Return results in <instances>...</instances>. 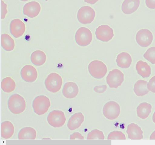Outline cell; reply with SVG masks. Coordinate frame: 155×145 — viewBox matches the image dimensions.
<instances>
[{
	"label": "cell",
	"instance_id": "cell-1",
	"mask_svg": "<svg viewBox=\"0 0 155 145\" xmlns=\"http://www.w3.org/2000/svg\"><path fill=\"white\" fill-rule=\"evenodd\" d=\"M8 105L10 111L14 114L22 113L26 108V103L24 98L17 94H14L10 97Z\"/></svg>",
	"mask_w": 155,
	"mask_h": 145
},
{
	"label": "cell",
	"instance_id": "cell-2",
	"mask_svg": "<svg viewBox=\"0 0 155 145\" xmlns=\"http://www.w3.org/2000/svg\"><path fill=\"white\" fill-rule=\"evenodd\" d=\"M51 103L49 98L43 95L36 97L32 103V107L34 112L39 115L46 113Z\"/></svg>",
	"mask_w": 155,
	"mask_h": 145
},
{
	"label": "cell",
	"instance_id": "cell-3",
	"mask_svg": "<svg viewBox=\"0 0 155 145\" xmlns=\"http://www.w3.org/2000/svg\"><path fill=\"white\" fill-rule=\"evenodd\" d=\"M62 83V79L61 77L55 72L49 74L45 82L47 89L53 93L56 92L60 89Z\"/></svg>",
	"mask_w": 155,
	"mask_h": 145
},
{
	"label": "cell",
	"instance_id": "cell-4",
	"mask_svg": "<svg viewBox=\"0 0 155 145\" xmlns=\"http://www.w3.org/2000/svg\"><path fill=\"white\" fill-rule=\"evenodd\" d=\"M88 69L91 76L97 79L103 78L107 71L106 65L102 62L98 60L91 62L89 64Z\"/></svg>",
	"mask_w": 155,
	"mask_h": 145
},
{
	"label": "cell",
	"instance_id": "cell-5",
	"mask_svg": "<svg viewBox=\"0 0 155 145\" xmlns=\"http://www.w3.org/2000/svg\"><path fill=\"white\" fill-rule=\"evenodd\" d=\"M95 13L94 10L88 6H84L78 10L77 18L81 23L87 24L91 23L94 19Z\"/></svg>",
	"mask_w": 155,
	"mask_h": 145
},
{
	"label": "cell",
	"instance_id": "cell-6",
	"mask_svg": "<svg viewBox=\"0 0 155 145\" xmlns=\"http://www.w3.org/2000/svg\"><path fill=\"white\" fill-rule=\"evenodd\" d=\"M92 34L88 28L82 27L77 31L75 35V39L78 44L81 46H86L89 45L92 40Z\"/></svg>",
	"mask_w": 155,
	"mask_h": 145
},
{
	"label": "cell",
	"instance_id": "cell-7",
	"mask_svg": "<svg viewBox=\"0 0 155 145\" xmlns=\"http://www.w3.org/2000/svg\"><path fill=\"white\" fill-rule=\"evenodd\" d=\"M103 112L104 116L108 119L114 120L117 118L120 112V108L116 102L109 101L104 106Z\"/></svg>",
	"mask_w": 155,
	"mask_h": 145
},
{
	"label": "cell",
	"instance_id": "cell-8",
	"mask_svg": "<svg viewBox=\"0 0 155 145\" xmlns=\"http://www.w3.org/2000/svg\"><path fill=\"white\" fill-rule=\"evenodd\" d=\"M124 80V74L117 69L110 71L106 77L107 83L111 88H117L121 85Z\"/></svg>",
	"mask_w": 155,
	"mask_h": 145
},
{
	"label": "cell",
	"instance_id": "cell-9",
	"mask_svg": "<svg viewBox=\"0 0 155 145\" xmlns=\"http://www.w3.org/2000/svg\"><path fill=\"white\" fill-rule=\"evenodd\" d=\"M66 120L64 113L60 110H54L49 113L47 117L49 124L54 127L63 126Z\"/></svg>",
	"mask_w": 155,
	"mask_h": 145
},
{
	"label": "cell",
	"instance_id": "cell-10",
	"mask_svg": "<svg viewBox=\"0 0 155 145\" xmlns=\"http://www.w3.org/2000/svg\"><path fill=\"white\" fill-rule=\"evenodd\" d=\"M153 39V34L149 30L143 29L137 32L136 40L138 44L143 47H146L151 43Z\"/></svg>",
	"mask_w": 155,
	"mask_h": 145
},
{
	"label": "cell",
	"instance_id": "cell-11",
	"mask_svg": "<svg viewBox=\"0 0 155 145\" xmlns=\"http://www.w3.org/2000/svg\"><path fill=\"white\" fill-rule=\"evenodd\" d=\"M95 34L97 39L104 42H108L114 36L113 29L106 25H101L97 28Z\"/></svg>",
	"mask_w": 155,
	"mask_h": 145
},
{
	"label": "cell",
	"instance_id": "cell-12",
	"mask_svg": "<svg viewBox=\"0 0 155 145\" xmlns=\"http://www.w3.org/2000/svg\"><path fill=\"white\" fill-rule=\"evenodd\" d=\"M25 30L24 23L19 19L11 21L10 24V31L12 34L15 38L22 36Z\"/></svg>",
	"mask_w": 155,
	"mask_h": 145
},
{
	"label": "cell",
	"instance_id": "cell-13",
	"mask_svg": "<svg viewBox=\"0 0 155 145\" xmlns=\"http://www.w3.org/2000/svg\"><path fill=\"white\" fill-rule=\"evenodd\" d=\"M22 78L27 82H33L36 79L38 73L36 69L33 66L27 65L24 66L21 71Z\"/></svg>",
	"mask_w": 155,
	"mask_h": 145
},
{
	"label": "cell",
	"instance_id": "cell-14",
	"mask_svg": "<svg viewBox=\"0 0 155 145\" xmlns=\"http://www.w3.org/2000/svg\"><path fill=\"white\" fill-rule=\"evenodd\" d=\"M41 10L39 4L36 1H32L26 4L23 8L24 14L30 18L37 16Z\"/></svg>",
	"mask_w": 155,
	"mask_h": 145
},
{
	"label": "cell",
	"instance_id": "cell-15",
	"mask_svg": "<svg viewBox=\"0 0 155 145\" xmlns=\"http://www.w3.org/2000/svg\"><path fill=\"white\" fill-rule=\"evenodd\" d=\"M79 89L77 85L73 82H68L64 85L62 90V93L66 98H72L75 97L78 94Z\"/></svg>",
	"mask_w": 155,
	"mask_h": 145
},
{
	"label": "cell",
	"instance_id": "cell-16",
	"mask_svg": "<svg viewBox=\"0 0 155 145\" xmlns=\"http://www.w3.org/2000/svg\"><path fill=\"white\" fill-rule=\"evenodd\" d=\"M127 133L128 138L131 140H141L143 138V132L141 128L134 123L128 125Z\"/></svg>",
	"mask_w": 155,
	"mask_h": 145
},
{
	"label": "cell",
	"instance_id": "cell-17",
	"mask_svg": "<svg viewBox=\"0 0 155 145\" xmlns=\"http://www.w3.org/2000/svg\"><path fill=\"white\" fill-rule=\"evenodd\" d=\"M84 117L81 112L76 113L69 119L67 126L71 130H74L78 128L84 121Z\"/></svg>",
	"mask_w": 155,
	"mask_h": 145
},
{
	"label": "cell",
	"instance_id": "cell-18",
	"mask_svg": "<svg viewBox=\"0 0 155 145\" xmlns=\"http://www.w3.org/2000/svg\"><path fill=\"white\" fill-rule=\"evenodd\" d=\"M140 3V0H125L122 4V11L125 14H131L137 9Z\"/></svg>",
	"mask_w": 155,
	"mask_h": 145
},
{
	"label": "cell",
	"instance_id": "cell-19",
	"mask_svg": "<svg viewBox=\"0 0 155 145\" xmlns=\"http://www.w3.org/2000/svg\"><path fill=\"white\" fill-rule=\"evenodd\" d=\"M14 127L10 122L6 121L2 122L1 124V136L4 139H8L13 135Z\"/></svg>",
	"mask_w": 155,
	"mask_h": 145
},
{
	"label": "cell",
	"instance_id": "cell-20",
	"mask_svg": "<svg viewBox=\"0 0 155 145\" xmlns=\"http://www.w3.org/2000/svg\"><path fill=\"white\" fill-rule=\"evenodd\" d=\"M116 62L117 65L120 67L127 68L130 67L131 63V57L128 53L122 52L118 55Z\"/></svg>",
	"mask_w": 155,
	"mask_h": 145
},
{
	"label": "cell",
	"instance_id": "cell-21",
	"mask_svg": "<svg viewBox=\"0 0 155 145\" xmlns=\"http://www.w3.org/2000/svg\"><path fill=\"white\" fill-rule=\"evenodd\" d=\"M18 135L19 140H35L36 136V132L32 127H26L19 131Z\"/></svg>",
	"mask_w": 155,
	"mask_h": 145
},
{
	"label": "cell",
	"instance_id": "cell-22",
	"mask_svg": "<svg viewBox=\"0 0 155 145\" xmlns=\"http://www.w3.org/2000/svg\"><path fill=\"white\" fill-rule=\"evenodd\" d=\"M148 82L147 81L140 79L135 84L134 91L138 96H143L147 94L149 91L147 88Z\"/></svg>",
	"mask_w": 155,
	"mask_h": 145
},
{
	"label": "cell",
	"instance_id": "cell-23",
	"mask_svg": "<svg viewBox=\"0 0 155 145\" xmlns=\"http://www.w3.org/2000/svg\"><path fill=\"white\" fill-rule=\"evenodd\" d=\"M136 68L138 74L143 78L149 77L151 74L150 67L146 62L138 61L136 64Z\"/></svg>",
	"mask_w": 155,
	"mask_h": 145
},
{
	"label": "cell",
	"instance_id": "cell-24",
	"mask_svg": "<svg viewBox=\"0 0 155 145\" xmlns=\"http://www.w3.org/2000/svg\"><path fill=\"white\" fill-rule=\"evenodd\" d=\"M46 59L45 53L40 50L33 52L31 56V60L33 64L36 66H40L43 64Z\"/></svg>",
	"mask_w": 155,
	"mask_h": 145
},
{
	"label": "cell",
	"instance_id": "cell-25",
	"mask_svg": "<svg viewBox=\"0 0 155 145\" xmlns=\"http://www.w3.org/2000/svg\"><path fill=\"white\" fill-rule=\"evenodd\" d=\"M151 108L152 106L150 104L147 102L140 103L137 109V116L142 119L146 118L151 112Z\"/></svg>",
	"mask_w": 155,
	"mask_h": 145
},
{
	"label": "cell",
	"instance_id": "cell-26",
	"mask_svg": "<svg viewBox=\"0 0 155 145\" xmlns=\"http://www.w3.org/2000/svg\"><path fill=\"white\" fill-rule=\"evenodd\" d=\"M1 43L2 48L7 51L13 50L15 47L14 40L7 34H4L1 35Z\"/></svg>",
	"mask_w": 155,
	"mask_h": 145
},
{
	"label": "cell",
	"instance_id": "cell-27",
	"mask_svg": "<svg viewBox=\"0 0 155 145\" xmlns=\"http://www.w3.org/2000/svg\"><path fill=\"white\" fill-rule=\"evenodd\" d=\"M16 84L14 80L11 77H7L3 79L1 83V87L5 92L10 93L14 91Z\"/></svg>",
	"mask_w": 155,
	"mask_h": 145
},
{
	"label": "cell",
	"instance_id": "cell-28",
	"mask_svg": "<svg viewBox=\"0 0 155 145\" xmlns=\"http://www.w3.org/2000/svg\"><path fill=\"white\" fill-rule=\"evenodd\" d=\"M87 139L89 140H103L104 139V136L102 131L97 129H94L88 133Z\"/></svg>",
	"mask_w": 155,
	"mask_h": 145
},
{
	"label": "cell",
	"instance_id": "cell-29",
	"mask_svg": "<svg viewBox=\"0 0 155 145\" xmlns=\"http://www.w3.org/2000/svg\"><path fill=\"white\" fill-rule=\"evenodd\" d=\"M143 56L151 63L155 64V47L149 48L144 54Z\"/></svg>",
	"mask_w": 155,
	"mask_h": 145
},
{
	"label": "cell",
	"instance_id": "cell-30",
	"mask_svg": "<svg viewBox=\"0 0 155 145\" xmlns=\"http://www.w3.org/2000/svg\"><path fill=\"white\" fill-rule=\"evenodd\" d=\"M125 134L122 132L118 131H114L111 132L108 134V140H125Z\"/></svg>",
	"mask_w": 155,
	"mask_h": 145
},
{
	"label": "cell",
	"instance_id": "cell-31",
	"mask_svg": "<svg viewBox=\"0 0 155 145\" xmlns=\"http://www.w3.org/2000/svg\"><path fill=\"white\" fill-rule=\"evenodd\" d=\"M147 87L149 91L155 93V76L150 80L148 83Z\"/></svg>",
	"mask_w": 155,
	"mask_h": 145
},
{
	"label": "cell",
	"instance_id": "cell-32",
	"mask_svg": "<svg viewBox=\"0 0 155 145\" xmlns=\"http://www.w3.org/2000/svg\"><path fill=\"white\" fill-rule=\"evenodd\" d=\"M7 5L4 1L1 0V19H4L8 11L7 10Z\"/></svg>",
	"mask_w": 155,
	"mask_h": 145
},
{
	"label": "cell",
	"instance_id": "cell-33",
	"mask_svg": "<svg viewBox=\"0 0 155 145\" xmlns=\"http://www.w3.org/2000/svg\"><path fill=\"white\" fill-rule=\"evenodd\" d=\"M70 140H84V137L82 134L78 132H74L70 135Z\"/></svg>",
	"mask_w": 155,
	"mask_h": 145
},
{
	"label": "cell",
	"instance_id": "cell-34",
	"mask_svg": "<svg viewBox=\"0 0 155 145\" xmlns=\"http://www.w3.org/2000/svg\"><path fill=\"white\" fill-rule=\"evenodd\" d=\"M107 88V86L105 85L96 86L94 88V90L97 93H103L106 90Z\"/></svg>",
	"mask_w": 155,
	"mask_h": 145
},
{
	"label": "cell",
	"instance_id": "cell-35",
	"mask_svg": "<svg viewBox=\"0 0 155 145\" xmlns=\"http://www.w3.org/2000/svg\"><path fill=\"white\" fill-rule=\"evenodd\" d=\"M147 6L150 9L155 8V0H145Z\"/></svg>",
	"mask_w": 155,
	"mask_h": 145
},
{
	"label": "cell",
	"instance_id": "cell-36",
	"mask_svg": "<svg viewBox=\"0 0 155 145\" xmlns=\"http://www.w3.org/2000/svg\"><path fill=\"white\" fill-rule=\"evenodd\" d=\"M98 0H84L85 2L91 4H94L97 2Z\"/></svg>",
	"mask_w": 155,
	"mask_h": 145
},
{
	"label": "cell",
	"instance_id": "cell-37",
	"mask_svg": "<svg viewBox=\"0 0 155 145\" xmlns=\"http://www.w3.org/2000/svg\"><path fill=\"white\" fill-rule=\"evenodd\" d=\"M150 139L155 140V130L151 134L150 137Z\"/></svg>",
	"mask_w": 155,
	"mask_h": 145
},
{
	"label": "cell",
	"instance_id": "cell-38",
	"mask_svg": "<svg viewBox=\"0 0 155 145\" xmlns=\"http://www.w3.org/2000/svg\"><path fill=\"white\" fill-rule=\"evenodd\" d=\"M152 119L153 122L155 123V111L154 112L153 114Z\"/></svg>",
	"mask_w": 155,
	"mask_h": 145
},
{
	"label": "cell",
	"instance_id": "cell-39",
	"mask_svg": "<svg viewBox=\"0 0 155 145\" xmlns=\"http://www.w3.org/2000/svg\"><path fill=\"white\" fill-rule=\"evenodd\" d=\"M22 1H24V2H25V1H28L29 0H20Z\"/></svg>",
	"mask_w": 155,
	"mask_h": 145
},
{
	"label": "cell",
	"instance_id": "cell-40",
	"mask_svg": "<svg viewBox=\"0 0 155 145\" xmlns=\"http://www.w3.org/2000/svg\"><path fill=\"white\" fill-rule=\"evenodd\" d=\"M46 1H47L48 0H45Z\"/></svg>",
	"mask_w": 155,
	"mask_h": 145
}]
</instances>
